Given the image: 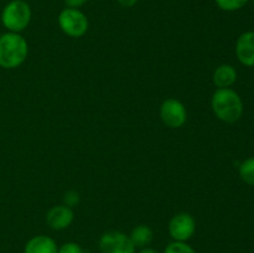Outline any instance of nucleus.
<instances>
[{
    "label": "nucleus",
    "instance_id": "7",
    "mask_svg": "<svg viewBox=\"0 0 254 253\" xmlns=\"http://www.w3.org/2000/svg\"><path fill=\"white\" fill-rule=\"evenodd\" d=\"M160 118L169 128H181L188 121V112L179 99L168 98L160 106Z\"/></svg>",
    "mask_w": 254,
    "mask_h": 253
},
{
    "label": "nucleus",
    "instance_id": "1",
    "mask_svg": "<svg viewBox=\"0 0 254 253\" xmlns=\"http://www.w3.org/2000/svg\"><path fill=\"white\" fill-rule=\"evenodd\" d=\"M211 107L220 121L236 123L243 114V101L240 94L231 88H217L211 98Z\"/></svg>",
    "mask_w": 254,
    "mask_h": 253
},
{
    "label": "nucleus",
    "instance_id": "4",
    "mask_svg": "<svg viewBox=\"0 0 254 253\" xmlns=\"http://www.w3.org/2000/svg\"><path fill=\"white\" fill-rule=\"evenodd\" d=\"M57 21H59L60 29L69 37L78 39L88 31V19L84 12H82L79 9L66 7L60 12Z\"/></svg>",
    "mask_w": 254,
    "mask_h": 253
},
{
    "label": "nucleus",
    "instance_id": "6",
    "mask_svg": "<svg viewBox=\"0 0 254 253\" xmlns=\"http://www.w3.org/2000/svg\"><path fill=\"white\" fill-rule=\"evenodd\" d=\"M169 235L174 241L188 242L196 232V221L190 213L180 212L173 216L168 226Z\"/></svg>",
    "mask_w": 254,
    "mask_h": 253
},
{
    "label": "nucleus",
    "instance_id": "14",
    "mask_svg": "<svg viewBox=\"0 0 254 253\" xmlns=\"http://www.w3.org/2000/svg\"><path fill=\"white\" fill-rule=\"evenodd\" d=\"M215 1L223 11H237L246 6L250 0H215Z\"/></svg>",
    "mask_w": 254,
    "mask_h": 253
},
{
    "label": "nucleus",
    "instance_id": "11",
    "mask_svg": "<svg viewBox=\"0 0 254 253\" xmlns=\"http://www.w3.org/2000/svg\"><path fill=\"white\" fill-rule=\"evenodd\" d=\"M212 79L217 88H230L237 81V71L231 64H220L213 72Z\"/></svg>",
    "mask_w": 254,
    "mask_h": 253
},
{
    "label": "nucleus",
    "instance_id": "5",
    "mask_svg": "<svg viewBox=\"0 0 254 253\" xmlns=\"http://www.w3.org/2000/svg\"><path fill=\"white\" fill-rule=\"evenodd\" d=\"M98 247L101 253H135L130 237L121 231H108L99 238Z\"/></svg>",
    "mask_w": 254,
    "mask_h": 253
},
{
    "label": "nucleus",
    "instance_id": "19",
    "mask_svg": "<svg viewBox=\"0 0 254 253\" xmlns=\"http://www.w3.org/2000/svg\"><path fill=\"white\" fill-rule=\"evenodd\" d=\"M117 1L123 7H131L138 2V0H117Z\"/></svg>",
    "mask_w": 254,
    "mask_h": 253
},
{
    "label": "nucleus",
    "instance_id": "8",
    "mask_svg": "<svg viewBox=\"0 0 254 253\" xmlns=\"http://www.w3.org/2000/svg\"><path fill=\"white\" fill-rule=\"evenodd\" d=\"M74 220V213L71 207L66 205L54 206L46 215V222L52 230L62 231L71 226Z\"/></svg>",
    "mask_w": 254,
    "mask_h": 253
},
{
    "label": "nucleus",
    "instance_id": "21",
    "mask_svg": "<svg viewBox=\"0 0 254 253\" xmlns=\"http://www.w3.org/2000/svg\"><path fill=\"white\" fill-rule=\"evenodd\" d=\"M253 4H254V0H253Z\"/></svg>",
    "mask_w": 254,
    "mask_h": 253
},
{
    "label": "nucleus",
    "instance_id": "16",
    "mask_svg": "<svg viewBox=\"0 0 254 253\" xmlns=\"http://www.w3.org/2000/svg\"><path fill=\"white\" fill-rule=\"evenodd\" d=\"M57 253H89V251L83 250V248L76 242H67L64 243L61 247H59Z\"/></svg>",
    "mask_w": 254,
    "mask_h": 253
},
{
    "label": "nucleus",
    "instance_id": "13",
    "mask_svg": "<svg viewBox=\"0 0 254 253\" xmlns=\"http://www.w3.org/2000/svg\"><path fill=\"white\" fill-rule=\"evenodd\" d=\"M240 176L247 185L254 186V156L248 158L241 163L240 169Z\"/></svg>",
    "mask_w": 254,
    "mask_h": 253
},
{
    "label": "nucleus",
    "instance_id": "3",
    "mask_svg": "<svg viewBox=\"0 0 254 253\" xmlns=\"http://www.w3.org/2000/svg\"><path fill=\"white\" fill-rule=\"evenodd\" d=\"M32 11L25 0H11L1 11V22L9 32L20 34L29 26Z\"/></svg>",
    "mask_w": 254,
    "mask_h": 253
},
{
    "label": "nucleus",
    "instance_id": "2",
    "mask_svg": "<svg viewBox=\"0 0 254 253\" xmlns=\"http://www.w3.org/2000/svg\"><path fill=\"white\" fill-rule=\"evenodd\" d=\"M29 55V45L25 37L16 32L0 35V67L14 69L21 66Z\"/></svg>",
    "mask_w": 254,
    "mask_h": 253
},
{
    "label": "nucleus",
    "instance_id": "18",
    "mask_svg": "<svg viewBox=\"0 0 254 253\" xmlns=\"http://www.w3.org/2000/svg\"><path fill=\"white\" fill-rule=\"evenodd\" d=\"M88 0H64V4L67 7H72V9H79L83 6Z\"/></svg>",
    "mask_w": 254,
    "mask_h": 253
},
{
    "label": "nucleus",
    "instance_id": "20",
    "mask_svg": "<svg viewBox=\"0 0 254 253\" xmlns=\"http://www.w3.org/2000/svg\"><path fill=\"white\" fill-rule=\"evenodd\" d=\"M139 253H159V252L151 247H145V248H141V250L139 251Z\"/></svg>",
    "mask_w": 254,
    "mask_h": 253
},
{
    "label": "nucleus",
    "instance_id": "12",
    "mask_svg": "<svg viewBox=\"0 0 254 253\" xmlns=\"http://www.w3.org/2000/svg\"><path fill=\"white\" fill-rule=\"evenodd\" d=\"M130 241L133 242L134 247L135 248H145L149 247L154 238V232L149 226L146 225H138L131 230Z\"/></svg>",
    "mask_w": 254,
    "mask_h": 253
},
{
    "label": "nucleus",
    "instance_id": "17",
    "mask_svg": "<svg viewBox=\"0 0 254 253\" xmlns=\"http://www.w3.org/2000/svg\"><path fill=\"white\" fill-rule=\"evenodd\" d=\"M79 202V195L76 192V191H69L64 195V205L68 206V207H73L77 203Z\"/></svg>",
    "mask_w": 254,
    "mask_h": 253
},
{
    "label": "nucleus",
    "instance_id": "9",
    "mask_svg": "<svg viewBox=\"0 0 254 253\" xmlns=\"http://www.w3.org/2000/svg\"><path fill=\"white\" fill-rule=\"evenodd\" d=\"M236 56L243 66H254V31L240 35L236 42Z\"/></svg>",
    "mask_w": 254,
    "mask_h": 253
},
{
    "label": "nucleus",
    "instance_id": "10",
    "mask_svg": "<svg viewBox=\"0 0 254 253\" xmlns=\"http://www.w3.org/2000/svg\"><path fill=\"white\" fill-rule=\"evenodd\" d=\"M59 246L54 238L45 235L30 238L24 247V253H57Z\"/></svg>",
    "mask_w": 254,
    "mask_h": 253
},
{
    "label": "nucleus",
    "instance_id": "15",
    "mask_svg": "<svg viewBox=\"0 0 254 253\" xmlns=\"http://www.w3.org/2000/svg\"><path fill=\"white\" fill-rule=\"evenodd\" d=\"M163 253H197L193 250L192 246L189 245L188 242H178L173 241L165 247Z\"/></svg>",
    "mask_w": 254,
    "mask_h": 253
}]
</instances>
